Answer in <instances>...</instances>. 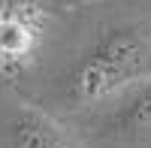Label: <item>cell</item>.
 I'll use <instances>...</instances> for the list:
<instances>
[{
	"mask_svg": "<svg viewBox=\"0 0 151 148\" xmlns=\"http://www.w3.org/2000/svg\"><path fill=\"white\" fill-rule=\"evenodd\" d=\"M40 42L36 12L24 0H9L0 6V73H21Z\"/></svg>",
	"mask_w": 151,
	"mask_h": 148,
	"instance_id": "obj_2",
	"label": "cell"
},
{
	"mask_svg": "<svg viewBox=\"0 0 151 148\" xmlns=\"http://www.w3.org/2000/svg\"><path fill=\"white\" fill-rule=\"evenodd\" d=\"M151 73V33L139 24H112L97 33L76 70L70 73L67 97L73 103H100L121 94Z\"/></svg>",
	"mask_w": 151,
	"mask_h": 148,
	"instance_id": "obj_1",
	"label": "cell"
},
{
	"mask_svg": "<svg viewBox=\"0 0 151 148\" xmlns=\"http://www.w3.org/2000/svg\"><path fill=\"white\" fill-rule=\"evenodd\" d=\"M9 145L12 148H73L64 127L52 115H45L33 106L18 109V115L12 118Z\"/></svg>",
	"mask_w": 151,
	"mask_h": 148,
	"instance_id": "obj_3",
	"label": "cell"
},
{
	"mask_svg": "<svg viewBox=\"0 0 151 148\" xmlns=\"http://www.w3.org/2000/svg\"><path fill=\"white\" fill-rule=\"evenodd\" d=\"M109 133L115 136H142L151 133V79H145L142 85L124 97V103L115 109V115L109 118Z\"/></svg>",
	"mask_w": 151,
	"mask_h": 148,
	"instance_id": "obj_4",
	"label": "cell"
}]
</instances>
